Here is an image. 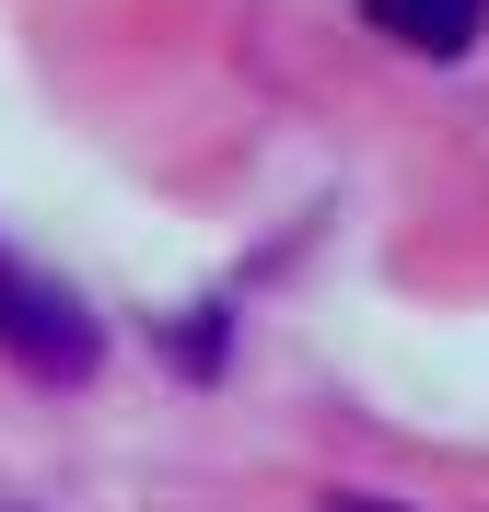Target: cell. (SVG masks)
<instances>
[{
    "instance_id": "7a4b0ae2",
    "label": "cell",
    "mask_w": 489,
    "mask_h": 512,
    "mask_svg": "<svg viewBox=\"0 0 489 512\" xmlns=\"http://www.w3.org/2000/svg\"><path fill=\"white\" fill-rule=\"evenodd\" d=\"M361 24L396 35V47H420V59H466L489 35V0H361Z\"/></svg>"
},
{
    "instance_id": "6da1fadb",
    "label": "cell",
    "mask_w": 489,
    "mask_h": 512,
    "mask_svg": "<svg viewBox=\"0 0 489 512\" xmlns=\"http://www.w3.org/2000/svg\"><path fill=\"white\" fill-rule=\"evenodd\" d=\"M0 361L35 384H94V361H105V326L82 315V291L24 268L12 245H0Z\"/></svg>"
},
{
    "instance_id": "3957f363",
    "label": "cell",
    "mask_w": 489,
    "mask_h": 512,
    "mask_svg": "<svg viewBox=\"0 0 489 512\" xmlns=\"http://www.w3.org/2000/svg\"><path fill=\"white\" fill-rule=\"evenodd\" d=\"M326 512H396V501H373V489H338V501H326Z\"/></svg>"
}]
</instances>
